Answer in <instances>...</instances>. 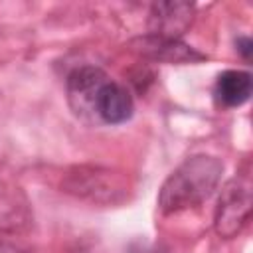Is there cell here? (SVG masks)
I'll return each mask as SVG.
<instances>
[{
	"instance_id": "6da1fadb",
	"label": "cell",
	"mask_w": 253,
	"mask_h": 253,
	"mask_svg": "<svg viewBox=\"0 0 253 253\" xmlns=\"http://www.w3.org/2000/svg\"><path fill=\"white\" fill-rule=\"evenodd\" d=\"M223 164L215 156L196 154L186 158L162 184L158 206L164 213L182 211L206 202L219 184Z\"/></svg>"
},
{
	"instance_id": "7a4b0ae2",
	"label": "cell",
	"mask_w": 253,
	"mask_h": 253,
	"mask_svg": "<svg viewBox=\"0 0 253 253\" xmlns=\"http://www.w3.org/2000/svg\"><path fill=\"white\" fill-rule=\"evenodd\" d=\"M61 186L65 192L97 204L123 202L128 192L125 174L101 166H77L65 176Z\"/></svg>"
},
{
	"instance_id": "3957f363",
	"label": "cell",
	"mask_w": 253,
	"mask_h": 253,
	"mask_svg": "<svg viewBox=\"0 0 253 253\" xmlns=\"http://www.w3.org/2000/svg\"><path fill=\"white\" fill-rule=\"evenodd\" d=\"M251 213V190L241 180H229L217 200L213 225L219 237H235Z\"/></svg>"
},
{
	"instance_id": "277c9868",
	"label": "cell",
	"mask_w": 253,
	"mask_h": 253,
	"mask_svg": "<svg viewBox=\"0 0 253 253\" xmlns=\"http://www.w3.org/2000/svg\"><path fill=\"white\" fill-rule=\"evenodd\" d=\"M130 47L152 61H164V63H194L204 59L206 55L190 47L188 43L174 40V38H162V36H142L130 42Z\"/></svg>"
},
{
	"instance_id": "5b68a950",
	"label": "cell",
	"mask_w": 253,
	"mask_h": 253,
	"mask_svg": "<svg viewBox=\"0 0 253 253\" xmlns=\"http://www.w3.org/2000/svg\"><path fill=\"white\" fill-rule=\"evenodd\" d=\"M192 20H194V4H190V2H156L150 6L148 30L152 36L180 40V36L192 26Z\"/></svg>"
},
{
	"instance_id": "8992f818",
	"label": "cell",
	"mask_w": 253,
	"mask_h": 253,
	"mask_svg": "<svg viewBox=\"0 0 253 253\" xmlns=\"http://www.w3.org/2000/svg\"><path fill=\"white\" fill-rule=\"evenodd\" d=\"M111 81L99 67H79L67 77V95L75 113H95V101L103 85Z\"/></svg>"
},
{
	"instance_id": "52a82bcc",
	"label": "cell",
	"mask_w": 253,
	"mask_h": 253,
	"mask_svg": "<svg viewBox=\"0 0 253 253\" xmlns=\"http://www.w3.org/2000/svg\"><path fill=\"white\" fill-rule=\"evenodd\" d=\"M132 111H134V105L128 91L119 83L107 81L97 95L95 115L109 125H119L128 121L132 117Z\"/></svg>"
},
{
	"instance_id": "ba28073f",
	"label": "cell",
	"mask_w": 253,
	"mask_h": 253,
	"mask_svg": "<svg viewBox=\"0 0 253 253\" xmlns=\"http://www.w3.org/2000/svg\"><path fill=\"white\" fill-rule=\"evenodd\" d=\"M251 87H253V81L247 71L229 69L217 77L213 95H215L217 103L223 107H239L249 99Z\"/></svg>"
},
{
	"instance_id": "9c48e42d",
	"label": "cell",
	"mask_w": 253,
	"mask_h": 253,
	"mask_svg": "<svg viewBox=\"0 0 253 253\" xmlns=\"http://www.w3.org/2000/svg\"><path fill=\"white\" fill-rule=\"evenodd\" d=\"M235 43H237V49L241 51V55H243L245 59H249V57H251V49H253L251 40H249V38H239Z\"/></svg>"
},
{
	"instance_id": "30bf717a",
	"label": "cell",
	"mask_w": 253,
	"mask_h": 253,
	"mask_svg": "<svg viewBox=\"0 0 253 253\" xmlns=\"http://www.w3.org/2000/svg\"><path fill=\"white\" fill-rule=\"evenodd\" d=\"M132 253H166V251L156 245H138L132 249Z\"/></svg>"
}]
</instances>
